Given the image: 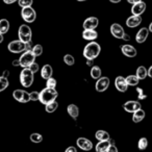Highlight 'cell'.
Listing matches in <instances>:
<instances>
[{"label":"cell","mask_w":152,"mask_h":152,"mask_svg":"<svg viewBox=\"0 0 152 152\" xmlns=\"http://www.w3.org/2000/svg\"><path fill=\"white\" fill-rule=\"evenodd\" d=\"M101 51V47L98 43L91 41L88 45H86V47L83 48V56L87 59L90 61H94L95 58H97L98 55L100 54Z\"/></svg>","instance_id":"1"},{"label":"cell","mask_w":152,"mask_h":152,"mask_svg":"<svg viewBox=\"0 0 152 152\" xmlns=\"http://www.w3.org/2000/svg\"><path fill=\"white\" fill-rule=\"evenodd\" d=\"M58 96V93L55 89H51V88H45L39 93V101L43 104H48L52 101H55Z\"/></svg>","instance_id":"2"},{"label":"cell","mask_w":152,"mask_h":152,"mask_svg":"<svg viewBox=\"0 0 152 152\" xmlns=\"http://www.w3.org/2000/svg\"><path fill=\"white\" fill-rule=\"evenodd\" d=\"M34 74L30 71L28 68H23V70L20 73V83L22 87L30 88L34 83Z\"/></svg>","instance_id":"3"},{"label":"cell","mask_w":152,"mask_h":152,"mask_svg":"<svg viewBox=\"0 0 152 152\" xmlns=\"http://www.w3.org/2000/svg\"><path fill=\"white\" fill-rule=\"evenodd\" d=\"M18 37H19V40L23 43L31 41V37H32L31 28L27 24H22L19 27V30H18Z\"/></svg>","instance_id":"4"},{"label":"cell","mask_w":152,"mask_h":152,"mask_svg":"<svg viewBox=\"0 0 152 152\" xmlns=\"http://www.w3.org/2000/svg\"><path fill=\"white\" fill-rule=\"evenodd\" d=\"M34 61H36V56H34V53L31 52V50H25L22 53L19 58L20 67L28 68L30 64H32Z\"/></svg>","instance_id":"5"},{"label":"cell","mask_w":152,"mask_h":152,"mask_svg":"<svg viewBox=\"0 0 152 152\" xmlns=\"http://www.w3.org/2000/svg\"><path fill=\"white\" fill-rule=\"evenodd\" d=\"M21 17L26 23H32V22H34L37 19V13L31 7H22Z\"/></svg>","instance_id":"6"},{"label":"cell","mask_w":152,"mask_h":152,"mask_svg":"<svg viewBox=\"0 0 152 152\" xmlns=\"http://www.w3.org/2000/svg\"><path fill=\"white\" fill-rule=\"evenodd\" d=\"M7 49L12 53H22L25 51V43L21 42L20 40L12 41L7 45Z\"/></svg>","instance_id":"7"},{"label":"cell","mask_w":152,"mask_h":152,"mask_svg":"<svg viewBox=\"0 0 152 152\" xmlns=\"http://www.w3.org/2000/svg\"><path fill=\"white\" fill-rule=\"evenodd\" d=\"M13 96L15 100H17L20 103H27L29 102V93H27L24 90H15L13 92Z\"/></svg>","instance_id":"8"},{"label":"cell","mask_w":152,"mask_h":152,"mask_svg":"<svg viewBox=\"0 0 152 152\" xmlns=\"http://www.w3.org/2000/svg\"><path fill=\"white\" fill-rule=\"evenodd\" d=\"M110 87V78L106 77V76H103V77H100V78L97 79V83L95 85V88H96V91L97 92H102L106 91Z\"/></svg>","instance_id":"9"},{"label":"cell","mask_w":152,"mask_h":152,"mask_svg":"<svg viewBox=\"0 0 152 152\" xmlns=\"http://www.w3.org/2000/svg\"><path fill=\"white\" fill-rule=\"evenodd\" d=\"M123 108H124L125 112L127 113H134L137 112V110L142 108V105L139 101H134V100H129V101H126L124 104H123Z\"/></svg>","instance_id":"10"},{"label":"cell","mask_w":152,"mask_h":152,"mask_svg":"<svg viewBox=\"0 0 152 152\" xmlns=\"http://www.w3.org/2000/svg\"><path fill=\"white\" fill-rule=\"evenodd\" d=\"M76 144L83 151H91L93 149V143L86 137H78L76 141Z\"/></svg>","instance_id":"11"},{"label":"cell","mask_w":152,"mask_h":152,"mask_svg":"<svg viewBox=\"0 0 152 152\" xmlns=\"http://www.w3.org/2000/svg\"><path fill=\"white\" fill-rule=\"evenodd\" d=\"M146 7H147V5H146V3L142 0L140 2H137V3H134V4H132V7H131V14L134 16H141L142 14H144V12L146 11Z\"/></svg>","instance_id":"12"},{"label":"cell","mask_w":152,"mask_h":152,"mask_svg":"<svg viewBox=\"0 0 152 152\" xmlns=\"http://www.w3.org/2000/svg\"><path fill=\"white\" fill-rule=\"evenodd\" d=\"M99 25V20L96 17H89L83 21V29H95Z\"/></svg>","instance_id":"13"},{"label":"cell","mask_w":152,"mask_h":152,"mask_svg":"<svg viewBox=\"0 0 152 152\" xmlns=\"http://www.w3.org/2000/svg\"><path fill=\"white\" fill-rule=\"evenodd\" d=\"M110 34L116 39H122L123 34H125L124 28L118 23H114L110 25Z\"/></svg>","instance_id":"14"},{"label":"cell","mask_w":152,"mask_h":152,"mask_svg":"<svg viewBox=\"0 0 152 152\" xmlns=\"http://www.w3.org/2000/svg\"><path fill=\"white\" fill-rule=\"evenodd\" d=\"M115 87L121 93H124L128 89V86H127L126 81H125V77L123 76H118L116 79H115Z\"/></svg>","instance_id":"15"},{"label":"cell","mask_w":152,"mask_h":152,"mask_svg":"<svg viewBox=\"0 0 152 152\" xmlns=\"http://www.w3.org/2000/svg\"><path fill=\"white\" fill-rule=\"evenodd\" d=\"M121 51L122 53L127 57H134L137 55V49L132 46V45H122L121 47Z\"/></svg>","instance_id":"16"},{"label":"cell","mask_w":152,"mask_h":152,"mask_svg":"<svg viewBox=\"0 0 152 152\" xmlns=\"http://www.w3.org/2000/svg\"><path fill=\"white\" fill-rule=\"evenodd\" d=\"M142 23V17L141 16H130V17L127 18L126 20V25L130 28H134V27H137L140 24Z\"/></svg>","instance_id":"17"},{"label":"cell","mask_w":152,"mask_h":152,"mask_svg":"<svg viewBox=\"0 0 152 152\" xmlns=\"http://www.w3.org/2000/svg\"><path fill=\"white\" fill-rule=\"evenodd\" d=\"M148 36H149V30H148V28L143 27L137 31V36H135V41H137V43H139V44H142V43H144L147 40Z\"/></svg>","instance_id":"18"},{"label":"cell","mask_w":152,"mask_h":152,"mask_svg":"<svg viewBox=\"0 0 152 152\" xmlns=\"http://www.w3.org/2000/svg\"><path fill=\"white\" fill-rule=\"evenodd\" d=\"M83 38L87 41H95L98 38V32L95 29H83Z\"/></svg>","instance_id":"19"},{"label":"cell","mask_w":152,"mask_h":152,"mask_svg":"<svg viewBox=\"0 0 152 152\" xmlns=\"http://www.w3.org/2000/svg\"><path fill=\"white\" fill-rule=\"evenodd\" d=\"M53 74V69L50 65H44L41 69V77L44 79H48Z\"/></svg>","instance_id":"20"},{"label":"cell","mask_w":152,"mask_h":152,"mask_svg":"<svg viewBox=\"0 0 152 152\" xmlns=\"http://www.w3.org/2000/svg\"><path fill=\"white\" fill-rule=\"evenodd\" d=\"M110 144H114V142L108 140V141H99V143L96 145V152H105L106 149Z\"/></svg>","instance_id":"21"},{"label":"cell","mask_w":152,"mask_h":152,"mask_svg":"<svg viewBox=\"0 0 152 152\" xmlns=\"http://www.w3.org/2000/svg\"><path fill=\"white\" fill-rule=\"evenodd\" d=\"M67 112L69 116H71L73 119H77L79 116V108L75 104H69L67 107Z\"/></svg>","instance_id":"22"},{"label":"cell","mask_w":152,"mask_h":152,"mask_svg":"<svg viewBox=\"0 0 152 152\" xmlns=\"http://www.w3.org/2000/svg\"><path fill=\"white\" fill-rule=\"evenodd\" d=\"M133 116H132V121L134 123H140L142 122V121L145 119L146 117V113L145 110H143L142 108H140V110H137V112L132 113Z\"/></svg>","instance_id":"23"},{"label":"cell","mask_w":152,"mask_h":152,"mask_svg":"<svg viewBox=\"0 0 152 152\" xmlns=\"http://www.w3.org/2000/svg\"><path fill=\"white\" fill-rule=\"evenodd\" d=\"M95 137L98 141H108L110 140V135L105 130H97L95 133Z\"/></svg>","instance_id":"24"},{"label":"cell","mask_w":152,"mask_h":152,"mask_svg":"<svg viewBox=\"0 0 152 152\" xmlns=\"http://www.w3.org/2000/svg\"><path fill=\"white\" fill-rule=\"evenodd\" d=\"M90 74H91V77L93 79H98L101 77L102 72H101V69H100L99 66H92Z\"/></svg>","instance_id":"25"},{"label":"cell","mask_w":152,"mask_h":152,"mask_svg":"<svg viewBox=\"0 0 152 152\" xmlns=\"http://www.w3.org/2000/svg\"><path fill=\"white\" fill-rule=\"evenodd\" d=\"M125 81H126L128 87H135L140 83L139 78L135 75H128L127 77H125Z\"/></svg>","instance_id":"26"},{"label":"cell","mask_w":152,"mask_h":152,"mask_svg":"<svg viewBox=\"0 0 152 152\" xmlns=\"http://www.w3.org/2000/svg\"><path fill=\"white\" fill-rule=\"evenodd\" d=\"M10 30V22L7 19L0 20V34H5Z\"/></svg>","instance_id":"27"},{"label":"cell","mask_w":152,"mask_h":152,"mask_svg":"<svg viewBox=\"0 0 152 152\" xmlns=\"http://www.w3.org/2000/svg\"><path fill=\"white\" fill-rule=\"evenodd\" d=\"M135 76H137L139 80H144V79L147 77V69H146L144 66H140L137 70V73H135Z\"/></svg>","instance_id":"28"},{"label":"cell","mask_w":152,"mask_h":152,"mask_svg":"<svg viewBox=\"0 0 152 152\" xmlns=\"http://www.w3.org/2000/svg\"><path fill=\"white\" fill-rule=\"evenodd\" d=\"M57 107H58V103H57L56 101H52V102H50V103L45 105V110H46V112L48 113V114L54 113L55 110H57Z\"/></svg>","instance_id":"29"},{"label":"cell","mask_w":152,"mask_h":152,"mask_svg":"<svg viewBox=\"0 0 152 152\" xmlns=\"http://www.w3.org/2000/svg\"><path fill=\"white\" fill-rule=\"evenodd\" d=\"M31 52L34 53V55L36 57L40 56V55H42V53H43V46L41 44L34 45L31 48Z\"/></svg>","instance_id":"30"},{"label":"cell","mask_w":152,"mask_h":152,"mask_svg":"<svg viewBox=\"0 0 152 152\" xmlns=\"http://www.w3.org/2000/svg\"><path fill=\"white\" fill-rule=\"evenodd\" d=\"M9 79L7 77H3V76H0V92L4 91L9 87Z\"/></svg>","instance_id":"31"},{"label":"cell","mask_w":152,"mask_h":152,"mask_svg":"<svg viewBox=\"0 0 152 152\" xmlns=\"http://www.w3.org/2000/svg\"><path fill=\"white\" fill-rule=\"evenodd\" d=\"M30 141L32 143H41L43 141V137L41 133H38V132H34L30 134Z\"/></svg>","instance_id":"32"},{"label":"cell","mask_w":152,"mask_h":152,"mask_svg":"<svg viewBox=\"0 0 152 152\" xmlns=\"http://www.w3.org/2000/svg\"><path fill=\"white\" fill-rule=\"evenodd\" d=\"M64 61H65L66 65L68 66H73L75 64V58H74L73 55L71 54H66L64 56Z\"/></svg>","instance_id":"33"},{"label":"cell","mask_w":152,"mask_h":152,"mask_svg":"<svg viewBox=\"0 0 152 152\" xmlns=\"http://www.w3.org/2000/svg\"><path fill=\"white\" fill-rule=\"evenodd\" d=\"M137 147L140 150H145L148 147V140L146 137H141L137 143Z\"/></svg>","instance_id":"34"},{"label":"cell","mask_w":152,"mask_h":152,"mask_svg":"<svg viewBox=\"0 0 152 152\" xmlns=\"http://www.w3.org/2000/svg\"><path fill=\"white\" fill-rule=\"evenodd\" d=\"M56 79L53 78L52 76L51 77H49L48 79H47V83H46V87L47 88H51V89H55V87H56Z\"/></svg>","instance_id":"35"},{"label":"cell","mask_w":152,"mask_h":152,"mask_svg":"<svg viewBox=\"0 0 152 152\" xmlns=\"http://www.w3.org/2000/svg\"><path fill=\"white\" fill-rule=\"evenodd\" d=\"M32 3H34V0H18V4L21 7H31Z\"/></svg>","instance_id":"36"},{"label":"cell","mask_w":152,"mask_h":152,"mask_svg":"<svg viewBox=\"0 0 152 152\" xmlns=\"http://www.w3.org/2000/svg\"><path fill=\"white\" fill-rule=\"evenodd\" d=\"M28 69H29L30 71H31L32 73L34 74V73H37V72H38L39 70H40V67H39V65L36 63V61H34V63L30 64V65H29V67H28Z\"/></svg>","instance_id":"37"},{"label":"cell","mask_w":152,"mask_h":152,"mask_svg":"<svg viewBox=\"0 0 152 152\" xmlns=\"http://www.w3.org/2000/svg\"><path fill=\"white\" fill-rule=\"evenodd\" d=\"M29 100L30 101H38L39 100V92H31L29 93Z\"/></svg>","instance_id":"38"},{"label":"cell","mask_w":152,"mask_h":152,"mask_svg":"<svg viewBox=\"0 0 152 152\" xmlns=\"http://www.w3.org/2000/svg\"><path fill=\"white\" fill-rule=\"evenodd\" d=\"M137 92L139 93V99L140 100H143V99H146L147 98V95H145V93H144L143 89H141V88H137Z\"/></svg>","instance_id":"39"},{"label":"cell","mask_w":152,"mask_h":152,"mask_svg":"<svg viewBox=\"0 0 152 152\" xmlns=\"http://www.w3.org/2000/svg\"><path fill=\"white\" fill-rule=\"evenodd\" d=\"M105 152H118V148L115 146V144H110Z\"/></svg>","instance_id":"40"},{"label":"cell","mask_w":152,"mask_h":152,"mask_svg":"<svg viewBox=\"0 0 152 152\" xmlns=\"http://www.w3.org/2000/svg\"><path fill=\"white\" fill-rule=\"evenodd\" d=\"M32 42L31 41H29V42H26L25 43V50H31V48H32Z\"/></svg>","instance_id":"41"},{"label":"cell","mask_w":152,"mask_h":152,"mask_svg":"<svg viewBox=\"0 0 152 152\" xmlns=\"http://www.w3.org/2000/svg\"><path fill=\"white\" fill-rule=\"evenodd\" d=\"M65 152H77V150H76V148L73 147V146H70V147H68L67 149H66Z\"/></svg>","instance_id":"42"},{"label":"cell","mask_w":152,"mask_h":152,"mask_svg":"<svg viewBox=\"0 0 152 152\" xmlns=\"http://www.w3.org/2000/svg\"><path fill=\"white\" fill-rule=\"evenodd\" d=\"M18 0H3V2L5 3V4H13V3L17 2Z\"/></svg>","instance_id":"43"},{"label":"cell","mask_w":152,"mask_h":152,"mask_svg":"<svg viewBox=\"0 0 152 152\" xmlns=\"http://www.w3.org/2000/svg\"><path fill=\"white\" fill-rule=\"evenodd\" d=\"M122 40H124V41H129V40H130V36H129V34H127L126 32H125V34H123V37H122Z\"/></svg>","instance_id":"44"},{"label":"cell","mask_w":152,"mask_h":152,"mask_svg":"<svg viewBox=\"0 0 152 152\" xmlns=\"http://www.w3.org/2000/svg\"><path fill=\"white\" fill-rule=\"evenodd\" d=\"M2 76H3V77H7V78H9V76H10V71H9V70H4V71L2 72Z\"/></svg>","instance_id":"45"},{"label":"cell","mask_w":152,"mask_h":152,"mask_svg":"<svg viewBox=\"0 0 152 152\" xmlns=\"http://www.w3.org/2000/svg\"><path fill=\"white\" fill-rule=\"evenodd\" d=\"M147 76H149V77H152V66H150L149 69L147 70Z\"/></svg>","instance_id":"46"},{"label":"cell","mask_w":152,"mask_h":152,"mask_svg":"<svg viewBox=\"0 0 152 152\" xmlns=\"http://www.w3.org/2000/svg\"><path fill=\"white\" fill-rule=\"evenodd\" d=\"M12 64H13L14 67H19V66H20L19 59H14V61H13V63H12Z\"/></svg>","instance_id":"47"},{"label":"cell","mask_w":152,"mask_h":152,"mask_svg":"<svg viewBox=\"0 0 152 152\" xmlns=\"http://www.w3.org/2000/svg\"><path fill=\"white\" fill-rule=\"evenodd\" d=\"M140 1H142V0H127V2L130 3V4H134V3L140 2Z\"/></svg>","instance_id":"48"},{"label":"cell","mask_w":152,"mask_h":152,"mask_svg":"<svg viewBox=\"0 0 152 152\" xmlns=\"http://www.w3.org/2000/svg\"><path fill=\"white\" fill-rule=\"evenodd\" d=\"M110 2H112V3H119V2H121V0H110Z\"/></svg>","instance_id":"49"},{"label":"cell","mask_w":152,"mask_h":152,"mask_svg":"<svg viewBox=\"0 0 152 152\" xmlns=\"http://www.w3.org/2000/svg\"><path fill=\"white\" fill-rule=\"evenodd\" d=\"M148 30H149V32H152V23L149 24V28H148Z\"/></svg>","instance_id":"50"},{"label":"cell","mask_w":152,"mask_h":152,"mask_svg":"<svg viewBox=\"0 0 152 152\" xmlns=\"http://www.w3.org/2000/svg\"><path fill=\"white\" fill-rule=\"evenodd\" d=\"M3 42V34H0V44Z\"/></svg>","instance_id":"51"},{"label":"cell","mask_w":152,"mask_h":152,"mask_svg":"<svg viewBox=\"0 0 152 152\" xmlns=\"http://www.w3.org/2000/svg\"><path fill=\"white\" fill-rule=\"evenodd\" d=\"M87 65H88V66H92V65H93V64H92V61H90V59H88Z\"/></svg>","instance_id":"52"},{"label":"cell","mask_w":152,"mask_h":152,"mask_svg":"<svg viewBox=\"0 0 152 152\" xmlns=\"http://www.w3.org/2000/svg\"><path fill=\"white\" fill-rule=\"evenodd\" d=\"M77 1H79V2H83V1H87V0H77Z\"/></svg>","instance_id":"53"}]
</instances>
